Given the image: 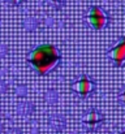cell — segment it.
<instances>
[{
  "instance_id": "cell-1",
  "label": "cell",
  "mask_w": 125,
  "mask_h": 134,
  "mask_svg": "<svg viewBox=\"0 0 125 134\" xmlns=\"http://www.w3.org/2000/svg\"><path fill=\"white\" fill-rule=\"evenodd\" d=\"M61 61V55L53 44H41L31 49L28 55V63L39 74L46 76L53 70Z\"/></svg>"
},
{
  "instance_id": "cell-2",
  "label": "cell",
  "mask_w": 125,
  "mask_h": 134,
  "mask_svg": "<svg viewBox=\"0 0 125 134\" xmlns=\"http://www.w3.org/2000/svg\"><path fill=\"white\" fill-rule=\"evenodd\" d=\"M86 20L89 22V25L96 30H102L103 27H106L110 22V17L108 14L99 7L96 5H91L87 10V16Z\"/></svg>"
},
{
  "instance_id": "cell-3",
  "label": "cell",
  "mask_w": 125,
  "mask_h": 134,
  "mask_svg": "<svg viewBox=\"0 0 125 134\" xmlns=\"http://www.w3.org/2000/svg\"><path fill=\"white\" fill-rule=\"evenodd\" d=\"M70 89L81 96H87L95 91V82L93 80H90L87 76H82L78 81L72 83Z\"/></svg>"
},
{
  "instance_id": "cell-4",
  "label": "cell",
  "mask_w": 125,
  "mask_h": 134,
  "mask_svg": "<svg viewBox=\"0 0 125 134\" xmlns=\"http://www.w3.org/2000/svg\"><path fill=\"white\" fill-rule=\"evenodd\" d=\"M107 56L117 65L124 66L125 65V37H121L120 41L107 52Z\"/></svg>"
},
{
  "instance_id": "cell-5",
  "label": "cell",
  "mask_w": 125,
  "mask_h": 134,
  "mask_svg": "<svg viewBox=\"0 0 125 134\" xmlns=\"http://www.w3.org/2000/svg\"><path fill=\"white\" fill-rule=\"evenodd\" d=\"M103 120H104L103 115H102L100 112H98L96 109L89 111V112L86 113V116L83 117L85 125H87V126L91 128V129H94V128H96L98 125H100V124L103 122Z\"/></svg>"
},
{
  "instance_id": "cell-6",
  "label": "cell",
  "mask_w": 125,
  "mask_h": 134,
  "mask_svg": "<svg viewBox=\"0 0 125 134\" xmlns=\"http://www.w3.org/2000/svg\"><path fill=\"white\" fill-rule=\"evenodd\" d=\"M50 125L52 126V129L60 132L65 128V117L63 115H53L50 117Z\"/></svg>"
},
{
  "instance_id": "cell-7",
  "label": "cell",
  "mask_w": 125,
  "mask_h": 134,
  "mask_svg": "<svg viewBox=\"0 0 125 134\" xmlns=\"http://www.w3.org/2000/svg\"><path fill=\"white\" fill-rule=\"evenodd\" d=\"M17 112L21 116H29L34 112V104L30 102H22L17 105Z\"/></svg>"
},
{
  "instance_id": "cell-8",
  "label": "cell",
  "mask_w": 125,
  "mask_h": 134,
  "mask_svg": "<svg viewBox=\"0 0 125 134\" xmlns=\"http://www.w3.org/2000/svg\"><path fill=\"white\" fill-rule=\"evenodd\" d=\"M39 24H41V21L38 20V18H35V17H26L25 20H24V22H22V26L28 30V31H34L38 26H39Z\"/></svg>"
},
{
  "instance_id": "cell-9",
  "label": "cell",
  "mask_w": 125,
  "mask_h": 134,
  "mask_svg": "<svg viewBox=\"0 0 125 134\" xmlns=\"http://www.w3.org/2000/svg\"><path fill=\"white\" fill-rule=\"evenodd\" d=\"M44 100H46L48 104H56L57 100H59V94H57V91L53 89L47 90L46 94H44Z\"/></svg>"
},
{
  "instance_id": "cell-10",
  "label": "cell",
  "mask_w": 125,
  "mask_h": 134,
  "mask_svg": "<svg viewBox=\"0 0 125 134\" xmlns=\"http://www.w3.org/2000/svg\"><path fill=\"white\" fill-rule=\"evenodd\" d=\"M44 1L53 9H61L65 5V0H44Z\"/></svg>"
},
{
  "instance_id": "cell-11",
  "label": "cell",
  "mask_w": 125,
  "mask_h": 134,
  "mask_svg": "<svg viewBox=\"0 0 125 134\" xmlns=\"http://www.w3.org/2000/svg\"><path fill=\"white\" fill-rule=\"evenodd\" d=\"M28 94V87L25 85H18L16 87V95L17 96H26Z\"/></svg>"
},
{
  "instance_id": "cell-12",
  "label": "cell",
  "mask_w": 125,
  "mask_h": 134,
  "mask_svg": "<svg viewBox=\"0 0 125 134\" xmlns=\"http://www.w3.org/2000/svg\"><path fill=\"white\" fill-rule=\"evenodd\" d=\"M8 51H9L8 46L7 44H0V57H4L5 55H8Z\"/></svg>"
},
{
  "instance_id": "cell-13",
  "label": "cell",
  "mask_w": 125,
  "mask_h": 134,
  "mask_svg": "<svg viewBox=\"0 0 125 134\" xmlns=\"http://www.w3.org/2000/svg\"><path fill=\"white\" fill-rule=\"evenodd\" d=\"M8 90V86H7V83L3 81V80H0V94H3V92H5Z\"/></svg>"
},
{
  "instance_id": "cell-14",
  "label": "cell",
  "mask_w": 125,
  "mask_h": 134,
  "mask_svg": "<svg viewBox=\"0 0 125 134\" xmlns=\"http://www.w3.org/2000/svg\"><path fill=\"white\" fill-rule=\"evenodd\" d=\"M119 100H120V102L125 105V87L121 90V91H120V94H119Z\"/></svg>"
},
{
  "instance_id": "cell-15",
  "label": "cell",
  "mask_w": 125,
  "mask_h": 134,
  "mask_svg": "<svg viewBox=\"0 0 125 134\" xmlns=\"http://www.w3.org/2000/svg\"><path fill=\"white\" fill-rule=\"evenodd\" d=\"M7 1H9V3H12L13 5H20V4H22L25 0H7Z\"/></svg>"
},
{
  "instance_id": "cell-16",
  "label": "cell",
  "mask_w": 125,
  "mask_h": 134,
  "mask_svg": "<svg viewBox=\"0 0 125 134\" xmlns=\"http://www.w3.org/2000/svg\"><path fill=\"white\" fill-rule=\"evenodd\" d=\"M7 134H21V133H20L18 129H9V130L7 132Z\"/></svg>"
},
{
  "instance_id": "cell-17",
  "label": "cell",
  "mask_w": 125,
  "mask_h": 134,
  "mask_svg": "<svg viewBox=\"0 0 125 134\" xmlns=\"http://www.w3.org/2000/svg\"><path fill=\"white\" fill-rule=\"evenodd\" d=\"M121 134H125V132H123V133H121Z\"/></svg>"
},
{
  "instance_id": "cell-18",
  "label": "cell",
  "mask_w": 125,
  "mask_h": 134,
  "mask_svg": "<svg viewBox=\"0 0 125 134\" xmlns=\"http://www.w3.org/2000/svg\"><path fill=\"white\" fill-rule=\"evenodd\" d=\"M0 130H1V125H0Z\"/></svg>"
}]
</instances>
